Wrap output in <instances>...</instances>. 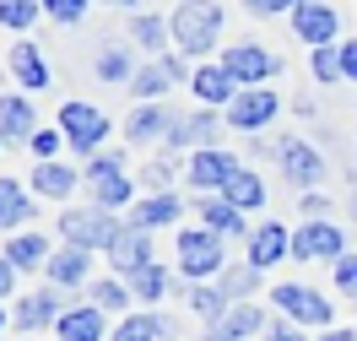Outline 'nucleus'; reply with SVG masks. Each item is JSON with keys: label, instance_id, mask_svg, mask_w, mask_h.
<instances>
[{"label": "nucleus", "instance_id": "6", "mask_svg": "<svg viewBox=\"0 0 357 341\" xmlns=\"http://www.w3.org/2000/svg\"><path fill=\"white\" fill-rule=\"evenodd\" d=\"M222 70L238 82V87H266L271 76H282L287 60L282 54H271L266 44H227L222 49Z\"/></svg>", "mask_w": 357, "mask_h": 341}, {"label": "nucleus", "instance_id": "48", "mask_svg": "<svg viewBox=\"0 0 357 341\" xmlns=\"http://www.w3.org/2000/svg\"><path fill=\"white\" fill-rule=\"evenodd\" d=\"M341 70H347V82H357V38L341 44Z\"/></svg>", "mask_w": 357, "mask_h": 341}, {"label": "nucleus", "instance_id": "30", "mask_svg": "<svg viewBox=\"0 0 357 341\" xmlns=\"http://www.w3.org/2000/svg\"><path fill=\"white\" fill-rule=\"evenodd\" d=\"M11 76H17L27 92H44V87H49V66H44V54L27 44V38L11 49Z\"/></svg>", "mask_w": 357, "mask_h": 341}, {"label": "nucleus", "instance_id": "3", "mask_svg": "<svg viewBox=\"0 0 357 341\" xmlns=\"http://www.w3.org/2000/svg\"><path fill=\"white\" fill-rule=\"evenodd\" d=\"M54 125L66 130V146L70 152H103V141H109V114L98 109V103H87V98H66L60 103V114H54Z\"/></svg>", "mask_w": 357, "mask_h": 341}, {"label": "nucleus", "instance_id": "12", "mask_svg": "<svg viewBox=\"0 0 357 341\" xmlns=\"http://www.w3.org/2000/svg\"><path fill=\"white\" fill-rule=\"evenodd\" d=\"M60 315H66L60 287H44V293H27V298L11 303V331L33 336V331H44V325H60Z\"/></svg>", "mask_w": 357, "mask_h": 341}, {"label": "nucleus", "instance_id": "22", "mask_svg": "<svg viewBox=\"0 0 357 341\" xmlns=\"http://www.w3.org/2000/svg\"><path fill=\"white\" fill-rule=\"evenodd\" d=\"M130 38L135 49H146V60H162V54H174V27H168V17H152V11H135L130 17Z\"/></svg>", "mask_w": 357, "mask_h": 341}, {"label": "nucleus", "instance_id": "27", "mask_svg": "<svg viewBox=\"0 0 357 341\" xmlns=\"http://www.w3.org/2000/svg\"><path fill=\"white\" fill-rule=\"evenodd\" d=\"M184 136H190V152L222 146V136H227V114H217V109H195L190 119H184Z\"/></svg>", "mask_w": 357, "mask_h": 341}, {"label": "nucleus", "instance_id": "2", "mask_svg": "<svg viewBox=\"0 0 357 341\" xmlns=\"http://www.w3.org/2000/svg\"><path fill=\"white\" fill-rule=\"evenodd\" d=\"M227 238H217L211 227H178V244H174V260H178V276L184 282H206V276H217L227 266Z\"/></svg>", "mask_w": 357, "mask_h": 341}, {"label": "nucleus", "instance_id": "36", "mask_svg": "<svg viewBox=\"0 0 357 341\" xmlns=\"http://www.w3.org/2000/svg\"><path fill=\"white\" fill-rule=\"evenodd\" d=\"M174 168H178L174 152H152V162H141V190H146V195H162V190L174 184Z\"/></svg>", "mask_w": 357, "mask_h": 341}, {"label": "nucleus", "instance_id": "8", "mask_svg": "<svg viewBox=\"0 0 357 341\" xmlns=\"http://www.w3.org/2000/svg\"><path fill=\"white\" fill-rule=\"evenodd\" d=\"M222 114H227V130L260 136V130H266L271 119L282 114V98H276L271 87H244V92H238V98H233V103H227Z\"/></svg>", "mask_w": 357, "mask_h": 341}, {"label": "nucleus", "instance_id": "24", "mask_svg": "<svg viewBox=\"0 0 357 341\" xmlns=\"http://www.w3.org/2000/svg\"><path fill=\"white\" fill-rule=\"evenodd\" d=\"M60 341H103V309L98 303H82V309H66L60 325H54Z\"/></svg>", "mask_w": 357, "mask_h": 341}, {"label": "nucleus", "instance_id": "34", "mask_svg": "<svg viewBox=\"0 0 357 341\" xmlns=\"http://www.w3.org/2000/svg\"><path fill=\"white\" fill-rule=\"evenodd\" d=\"M38 17H44V0H0V22H6V33H33Z\"/></svg>", "mask_w": 357, "mask_h": 341}, {"label": "nucleus", "instance_id": "18", "mask_svg": "<svg viewBox=\"0 0 357 341\" xmlns=\"http://www.w3.org/2000/svg\"><path fill=\"white\" fill-rule=\"evenodd\" d=\"M266 331V315L255 309V303H227V315L206 331V341H249Z\"/></svg>", "mask_w": 357, "mask_h": 341}, {"label": "nucleus", "instance_id": "21", "mask_svg": "<svg viewBox=\"0 0 357 341\" xmlns=\"http://www.w3.org/2000/svg\"><path fill=\"white\" fill-rule=\"evenodd\" d=\"M82 184V174L70 168V162H33V195H44V201H70V190Z\"/></svg>", "mask_w": 357, "mask_h": 341}, {"label": "nucleus", "instance_id": "45", "mask_svg": "<svg viewBox=\"0 0 357 341\" xmlns=\"http://www.w3.org/2000/svg\"><path fill=\"white\" fill-rule=\"evenodd\" d=\"M255 17H292L298 11V0H244Z\"/></svg>", "mask_w": 357, "mask_h": 341}, {"label": "nucleus", "instance_id": "42", "mask_svg": "<svg viewBox=\"0 0 357 341\" xmlns=\"http://www.w3.org/2000/svg\"><path fill=\"white\" fill-rule=\"evenodd\" d=\"M92 0H44V17H54L60 27H76L82 17H87Z\"/></svg>", "mask_w": 357, "mask_h": 341}, {"label": "nucleus", "instance_id": "16", "mask_svg": "<svg viewBox=\"0 0 357 341\" xmlns=\"http://www.w3.org/2000/svg\"><path fill=\"white\" fill-rule=\"evenodd\" d=\"M195 222L211 227L217 238H244V244H249V233H255L249 217L238 211V206H227L222 195H201V201H195Z\"/></svg>", "mask_w": 357, "mask_h": 341}, {"label": "nucleus", "instance_id": "46", "mask_svg": "<svg viewBox=\"0 0 357 341\" xmlns=\"http://www.w3.org/2000/svg\"><path fill=\"white\" fill-rule=\"evenodd\" d=\"M266 341H303V331H298L292 319H282V315H276V319L266 325Z\"/></svg>", "mask_w": 357, "mask_h": 341}, {"label": "nucleus", "instance_id": "43", "mask_svg": "<svg viewBox=\"0 0 357 341\" xmlns=\"http://www.w3.org/2000/svg\"><path fill=\"white\" fill-rule=\"evenodd\" d=\"M60 141H66V130H60V125H49V130H38V136L27 141V152H33L38 162H54V158H60Z\"/></svg>", "mask_w": 357, "mask_h": 341}, {"label": "nucleus", "instance_id": "29", "mask_svg": "<svg viewBox=\"0 0 357 341\" xmlns=\"http://www.w3.org/2000/svg\"><path fill=\"white\" fill-rule=\"evenodd\" d=\"M49 255H54V250H49L38 233H11V238H6V260H11L17 271H44Z\"/></svg>", "mask_w": 357, "mask_h": 341}, {"label": "nucleus", "instance_id": "44", "mask_svg": "<svg viewBox=\"0 0 357 341\" xmlns=\"http://www.w3.org/2000/svg\"><path fill=\"white\" fill-rule=\"evenodd\" d=\"M335 293H347L357 303V255H341V260H335Z\"/></svg>", "mask_w": 357, "mask_h": 341}, {"label": "nucleus", "instance_id": "47", "mask_svg": "<svg viewBox=\"0 0 357 341\" xmlns=\"http://www.w3.org/2000/svg\"><path fill=\"white\" fill-rule=\"evenodd\" d=\"M325 206H331V201H325V195H314V190H309V195L298 201V211H303V222H325Z\"/></svg>", "mask_w": 357, "mask_h": 341}, {"label": "nucleus", "instance_id": "5", "mask_svg": "<svg viewBox=\"0 0 357 341\" xmlns=\"http://www.w3.org/2000/svg\"><path fill=\"white\" fill-rule=\"evenodd\" d=\"M271 303H276V315L292 319V325H314V331H331V298L325 293H314V287H303V282H276L271 287Z\"/></svg>", "mask_w": 357, "mask_h": 341}, {"label": "nucleus", "instance_id": "41", "mask_svg": "<svg viewBox=\"0 0 357 341\" xmlns=\"http://www.w3.org/2000/svg\"><path fill=\"white\" fill-rule=\"evenodd\" d=\"M309 70H314V82H347V70H341V49H314Z\"/></svg>", "mask_w": 357, "mask_h": 341}, {"label": "nucleus", "instance_id": "32", "mask_svg": "<svg viewBox=\"0 0 357 341\" xmlns=\"http://www.w3.org/2000/svg\"><path fill=\"white\" fill-rule=\"evenodd\" d=\"M92 70H98V82H135V66H130V49L125 44H103Z\"/></svg>", "mask_w": 357, "mask_h": 341}, {"label": "nucleus", "instance_id": "4", "mask_svg": "<svg viewBox=\"0 0 357 341\" xmlns=\"http://www.w3.org/2000/svg\"><path fill=\"white\" fill-rule=\"evenodd\" d=\"M125 227H130V222H119L114 211L87 206V211H66V217H60V238H66V244H76V250H92V255L103 250V255H109L114 244L125 238Z\"/></svg>", "mask_w": 357, "mask_h": 341}, {"label": "nucleus", "instance_id": "23", "mask_svg": "<svg viewBox=\"0 0 357 341\" xmlns=\"http://www.w3.org/2000/svg\"><path fill=\"white\" fill-rule=\"evenodd\" d=\"M184 217V201H178L174 190H162V195H146V201L130 211V227H141V233H152V227H168Z\"/></svg>", "mask_w": 357, "mask_h": 341}, {"label": "nucleus", "instance_id": "17", "mask_svg": "<svg viewBox=\"0 0 357 341\" xmlns=\"http://www.w3.org/2000/svg\"><path fill=\"white\" fill-rule=\"evenodd\" d=\"M282 255H292V233H287L282 222H260L255 233H249L244 260L255 266V271H271V266H282Z\"/></svg>", "mask_w": 357, "mask_h": 341}, {"label": "nucleus", "instance_id": "25", "mask_svg": "<svg viewBox=\"0 0 357 341\" xmlns=\"http://www.w3.org/2000/svg\"><path fill=\"white\" fill-rule=\"evenodd\" d=\"M222 201L238 206V211L249 217V211H260V206H266V179H260L255 168H238V174L222 184Z\"/></svg>", "mask_w": 357, "mask_h": 341}, {"label": "nucleus", "instance_id": "33", "mask_svg": "<svg viewBox=\"0 0 357 341\" xmlns=\"http://www.w3.org/2000/svg\"><path fill=\"white\" fill-rule=\"evenodd\" d=\"M190 315H201L206 325H217L227 315V293L211 287V282H190Z\"/></svg>", "mask_w": 357, "mask_h": 341}, {"label": "nucleus", "instance_id": "10", "mask_svg": "<svg viewBox=\"0 0 357 341\" xmlns=\"http://www.w3.org/2000/svg\"><path fill=\"white\" fill-rule=\"evenodd\" d=\"M276 162H282V179H292L298 190H314V184L325 179V158H319L303 136H282L276 141Z\"/></svg>", "mask_w": 357, "mask_h": 341}, {"label": "nucleus", "instance_id": "15", "mask_svg": "<svg viewBox=\"0 0 357 341\" xmlns=\"http://www.w3.org/2000/svg\"><path fill=\"white\" fill-rule=\"evenodd\" d=\"M168 130H174V114L162 103H135L125 114V141L130 146H168Z\"/></svg>", "mask_w": 357, "mask_h": 341}, {"label": "nucleus", "instance_id": "31", "mask_svg": "<svg viewBox=\"0 0 357 341\" xmlns=\"http://www.w3.org/2000/svg\"><path fill=\"white\" fill-rule=\"evenodd\" d=\"M162 336H174V325H168L162 315H152V309H141V315L119 319V331H114L109 341H162Z\"/></svg>", "mask_w": 357, "mask_h": 341}, {"label": "nucleus", "instance_id": "49", "mask_svg": "<svg viewBox=\"0 0 357 341\" xmlns=\"http://www.w3.org/2000/svg\"><path fill=\"white\" fill-rule=\"evenodd\" d=\"M0 293H6L11 303H17V266H11V260L0 266Z\"/></svg>", "mask_w": 357, "mask_h": 341}, {"label": "nucleus", "instance_id": "1", "mask_svg": "<svg viewBox=\"0 0 357 341\" xmlns=\"http://www.w3.org/2000/svg\"><path fill=\"white\" fill-rule=\"evenodd\" d=\"M168 27H174V49L201 66L206 54L217 49V38H222V6L217 0H178Z\"/></svg>", "mask_w": 357, "mask_h": 341}, {"label": "nucleus", "instance_id": "39", "mask_svg": "<svg viewBox=\"0 0 357 341\" xmlns=\"http://www.w3.org/2000/svg\"><path fill=\"white\" fill-rule=\"evenodd\" d=\"M255 282H260V271L255 266H227V276H222V293H227V303H249V293H255Z\"/></svg>", "mask_w": 357, "mask_h": 341}, {"label": "nucleus", "instance_id": "19", "mask_svg": "<svg viewBox=\"0 0 357 341\" xmlns=\"http://www.w3.org/2000/svg\"><path fill=\"white\" fill-rule=\"evenodd\" d=\"M44 276H49V287H82L92 276V250H76V244L54 250L49 266H44Z\"/></svg>", "mask_w": 357, "mask_h": 341}, {"label": "nucleus", "instance_id": "26", "mask_svg": "<svg viewBox=\"0 0 357 341\" xmlns=\"http://www.w3.org/2000/svg\"><path fill=\"white\" fill-rule=\"evenodd\" d=\"M33 211H38V206H33V190H22L17 179H0V227H6V238H11Z\"/></svg>", "mask_w": 357, "mask_h": 341}, {"label": "nucleus", "instance_id": "11", "mask_svg": "<svg viewBox=\"0 0 357 341\" xmlns=\"http://www.w3.org/2000/svg\"><path fill=\"white\" fill-rule=\"evenodd\" d=\"M287 22L309 49H331L335 33H341V17H335V6H325V0H298V11H292Z\"/></svg>", "mask_w": 357, "mask_h": 341}, {"label": "nucleus", "instance_id": "38", "mask_svg": "<svg viewBox=\"0 0 357 341\" xmlns=\"http://www.w3.org/2000/svg\"><path fill=\"white\" fill-rule=\"evenodd\" d=\"M130 293L141 298V303H162V293H168V271L152 260L146 271H135V276H130Z\"/></svg>", "mask_w": 357, "mask_h": 341}, {"label": "nucleus", "instance_id": "28", "mask_svg": "<svg viewBox=\"0 0 357 341\" xmlns=\"http://www.w3.org/2000/svg\"><path fill=\"white\" fill-rule=\"evenodd\" d=\"M33 119H38L33 103L11 92V98L0 103V136H6V141H33V136H38V125H33Z\"/></svg>", "mask_w": 357, "mask_h": 341}, {"label": "nucleus", "instance_id": "14", "mask_svg": "<svg viewBox=\"0 0 357 341\" xmlns=\"http://www.w3.org/2000/svg\"><path fill=\"white\" fill-rule=\"evenodd\" d=\"M347 250V233L335 222H303L292 233V260H341Z\"/></svg>", "mask_w": 357, "mask_h": 341}, {"label": "nucleus", "instance_id": "7", "mask_svg": "<svg viewBox=\"0 0 357 341\" xmlns=\"http://www.w3.org/2000/svg\"><path fill=\"white\" fill-rule=\"evenodd\" d=\"M244 162L233 158L227 146H206V152H190L184 158V179H190V190L195 195H222V184L238 174Z\"/></svg>", "mask_w": 357, "mask_h": 341}, {"label": "nucleus", "instance_id": "37", "mask_svg": "<svg viewBox=\"0 0 357 341\" xmlns=\"http://www.w3.org/2000/svg\"><path fill=\"white\" fill-rule=\"evenodd\" d=\"M130 298H135V293H130V282H119V276H98V282H92V303H98L103 315H119Z\"/></svg>", "mask_w": 357, "mask_h": 341}, {"label": "nucleus", "instance_id": "50", "mask_svg": "<svg viewBox=\"0 0 357 341\" xmlns=\"http://www.w3.org/2000/svg\"><path fill=\"white\" fill-rule=\"evenodd\" d=\"M319 341H357V331H352V325H331Z\"/></svg>", "mask_w": 357, "mask_h": 341}, {"label": "nucleus", "instance_id": "20", "mask_svg": "<svg viewBox=\"0 0 357 341\" xmlns=\"http://www.w3.org/2000/svg\"><path fill=\"white\" fill-rule=\"evenodd\" d=\"M109 266L119 276H135V271H146L152 266V233H141V227H125V238L109 250Z\"/></svg>", "mask_w": 357, "mask_h": 341}, {"label": "nucleus", "instance_id": "51", "mask_svg": "<svg viewBox=\"0 0 357 341\" xmlns=\"http://www.w3.org/2000/svg\"><path fill=\"white\" fill-rule=\"evenodd\" d=\"M103 6H135V0H103Z\"/></svg>", "mask_w": 357, "mask_h": 341}, {"label": "nucleus", "instance_id": "35", "mask_svg": "<svg viewBox=\"0 0 357 341\" xmlns=\"http://www.w3.org/2000/svg\"><path fill=\"white\" fill-rule=\"evenodd\" d=\"M130 195H135L130 174H114V179L92 184V206H98V211H119V206H130Z\"/></svg>", "mask_w": 357, "mask_h": 341}, {"label": "nucleus", "instance_id": "40", "mask_svg": "<svg viewBox=\"0 0 357 341\" xmlns=\"http://www.w3.org/2000/svg\"><path fill=\"white\" fill-rule=\"evenodd\" d=\"M87 184H103V179H114V174H125V152H114V146H103V152H92L87 158Z\"/></svg>", "mask_w": 357, "mask_h": 341}, {"label": "nucleus", "instance_id": "9", "mask_svg": "<svg viewBox=\"0 0 357 341\" xmlns=\"http://www.w3.org/2000/svg\"><path fill=\"white\" fill-rule=\"evenodd\" d=\"M178 82H190V66H184V54H162V60H146V66L135 70V103H162L168 98V87H178Z\"/></svg>", "mask_w": 357, "mask_h": 341}, {"label": "nucleus", "instance_id": "13", "mask_svg": "<svg viewBox=\"0 0 357 341\" xmlns=\"http://www.w3.org/2000/svg\"><path fill=\"white\" fill-rule=\"evenodd\" d=\"M190 92H195V103H201V109H227L244 87L222 70V60H201V66L190 70Z\"/></svg>", "mask_w": 357, "mask_h": 341}]
</instances>
